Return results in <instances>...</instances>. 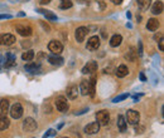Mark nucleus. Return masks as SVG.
<instances>
[{"mask_svg": "<svg viewBox=\"0 0 164 138\" xmlns=\"http://www.w3.org/2000/svg\"><path fill=\"white\" fill-rule=\"evenodd\" d=\"M121 41H122V36H121L120 34H115V35L110 39V45H111L113 48H116V47H119V45L121 44Z\"/></svg>", "mask_w": 164, "mask_h": 138, "instance_id": "22", "label": "nucleus"}, {"mask_svg": "<svg viewBox=\"0 0 164 138\" xmlns=\"http://www.w3.org/2000/svg\"><path fill=\"white\" fill-rule=\"evenodd\" d=\"M152 13L154 14V15H159V14H162L163 13V2H160V0L155 2L152 6Z\"/></svg>", "mask_w": 164, "mask_h": 138, "instance_id": "19", "label": "nucleus"}, {"mask_svg": "<svg viewBox=\"0 0 164 138\" xmlns=\"http://www.w3.org/2000/svg\"><path fill=\"white\" fill-rule=\"evenodd\" d=\"M97 71V63L96 62H87V64L82 68V73L84 74H92L93 72H96Z\"/></svg>", "mask_w": 164, "mask_h": 138, "instance_id": "11", "label": "nucleus"}, {"mask_svg": "<svg viewBox=\"0 0 164 138\" xmlns=\"http://www.w3.org/2000/svg\"><path fill=\"white\" fill-rule=\"evenodd\" d=\"M56 108L59 110V112H67L70 105H68V102L64 97H58L56 99Z\"/></svg>", "mask_w": 164, "mask_h": 138, "instance_id": "8", "label": "nucleus"}, {"mask_svg": "<svg viewBox=\"0 0 164 138\" xmlns=\"http://www.w3.org/2000/svg\"><path fill=\"white\" fill-rule=\"evenodd\" d=\"M136 57H138V52L135 50V48H130L129 52L125 54V58L129 60V62H135L136 60Z\"/></svg>", "mask_w": 164, "mask_h": 138, "instance_id": "21", "label": "nucleus"}, {"mask_svg": "<svg viewBox=\"0 0 164 138\" xmlns=\"http://www.w3.org/2000/svg\"><path fill=\"white\" fill-rule=\"evenodd\" d=\"M78 95V88L77 86H70L67 88V97L70 99H76Z\"/></svg>", "mask_w": 164, "mask_h": 138, "instance_id": "17", "label": "nucleus"}, {"mask_svg": "<svg viewBox=\"0 0 164 138\" xmlns=\"http://www.w3.org/2000/svg\"><path fill=\"white\" fill-rule=\"evenodd\" d=\"M48 49L56 55H59L62 52H63V45L61 41L58 40H51L49 44H48Z\"/></svg>", "mask_w": 164, "mask_h": 138, "instance_id": "3", "label": "nucleus"}, {"mask_svg": "<svg viewBox=\"0 0 164 138\" xmlns=\"http://www.w3.org/2000/svg\"><path fill=\"white\" fill-rule=\"evenodd\" d=\"M126 117H128V122H129L130 124H133V126L138 124L139 121H140V114H139V112H138V110H134V109L128 110Z\"/></svg>", "mask_w": 164, "mask_h": 138, "instance_id": "6", "label": "nucleus"}, {"mask_svg": "<svg viewBox=\"0 0 164 138\" xmlns=\"http://www.w3.org/2000/svg\"><path fill=\"white\" fill-rule=\"evenodd\" d=\"M136 4L141 10H148V8L152 4V0H136Z\"/></svg>", "mask_w": 164, "mask_h": 138, "instance_id": "24", "label": "nucleus"}, {"mask_svg": "<svg viewBox=\"0 0 164 138\" xmlns=\"http://www.w3.org/2000/svg\"><path fill=\"white\" fill-rule=\"evenodd\" d=\"M22 45H23V47H31V43H25V41H23Z\"/></svg>", "mask_w": 164, "mask_h": 138, "instance_id": "40", "label": "nucleus"}, {"mask_svg": "<svg viewBox=\"0 0 164 138\" xmlns=\"http://www.w3.org/2000/svg\"><path fill=\"white\" fill-rule=\"evenodd\" d=\"M15 29H17L18 34H19V35H22V36H31V35H32V33H33V30H32V28H31V26L22 25V24L17 25Z\"/></svg>", "mask_w": 164, "mask_h": 138, "instance_id": "10", "label": "nucleus"}, {"mask_svg": "<svg viewBox=\"0 0 164 138\" xmlns=\"http://www.w3.org/2000/svg\"><path fill=\"white\" fill-rule=\"evenodd\" d=\"M72 5H73V3L71 0H61V3H59L61 9H70V8H72Z\"/></svg>", "mask_w": 164, "mask_h": 138, "instance_id": "29", "label": "nucleus"}, {"mask_svg": "<svg viewBox=\"0 0 164 138\" xmlns=\"http://www.w3.org/2000/svg\"><path fill=\"white\" fill-rule=\"evenodd\" d=\"M52 2V0H40V4L42 5H46V4H49Z\"/></svg>", "mask_w": 164, "mask_h": 138, "instance_id": "36", "label": "nucleus"}, {"mask_svg": "<svg viewBox=\"0 0 164 138\" xmlns=\"http://www.w3.org/2000/svg\"><path fill=\"white\" fill-rule=\"evenodd\" d=\"M158 41H159V49H160V50H164V39H163V36H162Z\"/></svg>", "mask_w": 164, "mask_h": 138, "instance_id": "33", "label": "nucleus"}, {"mask_svg": "<svg viewBox=\"0 0 164 138\" xmlns=\"http://www.w3.org/2000/svg\"><path fill=\"white\" fill-rule=\"evenodd\" d=\"M128 73H129V69H128V67L126 65H124V64H121L117 69H116V77H119V78H124V77H126L128 75Z\"/></svg>", "mask_w": 164, "mask_h": 138, "instance_id": "20", "label": "nucleus"}, {"mask_svg": "<svg viewBox=\"0 0 164 138\" xmlns=\"http://www.w3.org/2000/svg\"><path fill=\"white\" fill-rule=\"evenodd\" d=\"M0 109H2V112H8L9 109V101L8 99H2L0 101Z\"/></svg>", "mask_w": 164, "mask_h": 138, "instance_id": "30", "label": "nucleus"}, {"mask_svg": "<svg viewBox=\"0 0 164 138\" xmlns=\"http://www.w3.org/2000/svg\"><path fill=\"white\" fill-rule=\"evenodd\" d=\"M15 43V36L13 35V34H3V35H0V44L2 45H13Z\"/></svg>", "mask_w": 164, "mask_h": 138, "instance_id": "9", "label": "nucleus"}, {"mask_svg": "<svg viewBox=\"0 0 164 138\" xmlns=\"http://www.w3.org/2000/svg\"><path fill=\"white\" fill-rule=\"evenodd\" d=\"M96 119L100 126H107L109 121H110V114H109L107 110H100L96 113Z\"/></svg>", "mask_w": 164, "mask_h": 138, "instance_id": "1", "label": "nucleus"}, {"mask_svg": "<svg viewBox=\"0 0 164 138\" xmlns=\"http://www.w3.org/2000/svg\"><path fill=\"white\" fill-rule=\"evenodd\" d=\"M33 58H34V52L33 50H27L22 54V59L25 60V62H31Z\"/></svg>", "mask_w": 164, "mask_h": 138, "instance_id": "28", "label": "nucleus"}, {"mask_svg": "<svg viewBox=\"0 0 164 138\" xmlns=\"http://www.w3.org/2000/svg\"><path fill=\"white\" fill-rule=\"evenodd\" d=\"M126 98H129V93H125V94L117 95L116 98H114V99H113V102H114V103H119V102H121V101H125Z\"/></svg>", "mask_w": 164, "mask_h": 138, "instance_id": "31", "label": "nucleus"}, {"mask_svg": "<svg viewBox=\"0 0 164 138\" xmlns=\"http://www.w3.org/2000/svg\"><path fill=\"white\" fill-rule=\"evenodd\" d=\"M80 90L82 95H87L88 94V80H82L81 86H80Z\"/></svg>", "mask_w": 164, "mask_h": 138, "instance_id": "27", "label": "nucleus"}, {"mask_svg": "<svg viewBox=\"0 0 164 138\" xmlns=\"http://www.w3.org/2000/svg\"><path fill=\"white\" fill-rule=\"evenodd\" d=\"M48 62L52 64V65H57V67H59V65H62L63 64V58H61L59 55H51V57H48Z\"/></svg>", "mask_w": 164, "mask_h": 138, "instance_id": "18", "label": "nucleus"}, {"mask_svg": "<svg viewBox=\"0 0 164 138\" xmlns=\"http://www.w3.org/2000/svg\"><path fill=\"white\" fill-rule=\"evenodd\" d=\"M9 119L6 117V112H0V131H4L9 127Z\"/></svg>", "mask_w": 164, "mask_h": 138, "instance_id": "15", "label": "nucleus"}, {"mask_svg": "<svg viewBox=\"0 0 164 138\" xmlns=\"http://www.w3.org/2000/svg\"><path fill=\"white\" fill-rule=\"evenodd\" d=\"M3 63H4V67H5V68H11V67H14V65L17 64V58H15V55L13 54V53H8L6 57H5V60H4Z\"/></svg>", "mask_w": 164, "mask_h": 138, "instance_id": "12", "label": "nucleus"}, {"mask_svg": "<svg viewBox=\"0 0 164 138\" xmlns=\"http://www.w3.org/2000/svg\"><path fill=\"white\" fill-rule=\"evenodd\" d=\"M2 19H11L10 14H0V20Z\"/></svg>", "mask_w": 164, "mask_h": 138, "instance_id": "34", "label": "nucleus"}, {"mask_svg": "<svg viewBox=\"0 0 164 138\" xmlns=\"http://www.w3.org/2000/svg\"><path fill=\"white\" fill-rule=\"evenodd\" d=\"M23 129L24 132H34L37 129V122L33 118H27L23 122Z\"/></svg>", "mask_w": 164, "mask_h": 138, "instance_id": "7", "label": "nucleus"}, {"mask_svg": "<svg viewBox=\"0 0 164 138\" xmlns=\"http://www.w3.org/2000/svg\"><path fill=\"white\" fill-rule=\"evenodd\" d=\"M10 116L14 118V119H19L23 116V107L20 103H15L13 104L10 108Z\"/></svg>", "mask_w": 164, "mask_h": 138, "instance_id": "5", "label": "nucleus"}, {"mask_svg": "<svg viewBox=\"0 0 164 138\" xmlns=\"http://www.w3.org/2000/svg\"><path fill=\"white\" fill-rule=\"evenodd\" d=\"M40 14H43V15L48 19V20H57V15L54 14L53 11H49V10H44V9H40L38 10Z\"/></svg>", "mask_w": 164, "mask_h": 138, "instance_id": "23", "label": "nucleus"}, {"mask_svg": "<svg viewBox=\"0 0 164 138\" xmlns=\"http://www.w3.org/2000/svg\"><path fill=\"white\" fill-rule=\"evenodd\" d=\"M24 69L27 72H29V73H39L40 64L39 63H28V64H25Z\"/></svg>", "mask_w": 164, "mask_h": 138, "instance_id": "16", "label": "nucleus"}, {"mask_svg": "<svg viewBox=\"0 0 164 138\" xmlns=\"http://www.w3.org/2000/svg\"><path fill=\"white\" fill-rule=\"evenodd\" d=\"M100 44H101V41H100V38L97 35H93L91 36L88 40H87V45L86 48L88 50H97L100 48Z\"/></svg>", "mask_w": 164, "mask_h": 138, "instance_id": "4", "label": "nucleus"}, {"mask_svg": "<svg viewBox=\"0 0 164 138\" xmlns=\"http://www.w3.org/2000/svg\"><path fill=\"white\" fill-rule=\"evenodd\" d=\"M140 80H141V82H145V80H146V77L144 75V73H140Z\"/></svg>", "mask_w": 164, "mask_h": 138, "instance_id": "39", "label": "nucleus"}, {"mask_svg": "<svg viewBox=\"0 0 164 138\" xmlns=\"http://www.w3.org/2000/svg\"><path fill=\"white\" fill-rule=\"evenodd\" d=\"M139 55H140V57L143 55V44H141V41H139Z\"/></svg>", "mask_w": 164, "mask_h": 138, "instance_id": "35", "label": "nucleus"}, {"mask_svg": "<svg viewBox=\"0 0 164 138\" xmlns=\"http://www.w3.org/2000/svg\"><path fill=\"white\" fill-rule=\"evenodd\" d=\"M20 3H27V2H29V0H19Z\"/></svg>", "mask_w": 164, "mask_h": 138, "instance_id": "42", "label": "nucleus"}, {"mask_svg": "<svg viewBox=\"0 0 164 138\" xmlns=\"http://www.w3.org/2000/svg\"><path fill=\"white\" fill-rule=\"evenodd\" d=\"M159 20L155 19V18H152V19H149L148 23H146V29L149 32H155L158 30V28H159Z\"/></svg>", "mask_w": 164, "mask_h": 138, "instance_id": "14", "label": "nucleus"}, {"mask_svg": "<svg viewBox=\"0 0 164 138\" xmlns=\"http://www.w3.org/2000/svg\"><path fill=\"white\" fill-rule=\"evenodd\" d=\"M117 126H119L120 132H125L126 131V122H125L124 116H119V118H117Z\"/></svg>", "mask_w": 164, "mask_h": 138, "instance_id": "25", "label": "nucleus"}, {"mask_svg": "<svg viewBox=\"0 0 164 138\" xmlns=\"http://www.w3.org/2000/svg\"><path fill=\"white\" fill-rule=\"evenodd\" d=\"M162 36H163V34H162V33H159V34H155V35H154V40H159Z\"/></svg>", "mask_w": 164, "mask_h": 138, "instance_id": "37", "label": "nucleus"}, {"mask_svg": "<svg viewBox=\"0 0 164 138\" xmlns=\"http://www.w3.org/2000/svg\"><path fill=\"white\" fill-rule=\"evenodd\" d=\"M2 64H3V57L0 55V69H2Z\"/></svg>", "mask_w": 164, "mask_h": 138, "instance_id": "41", "label": "nucleus"}, {"mask_svg": "<svg viewBox=\"0 0 164 138\" xmlns=\"http://www.w3.org/2000/svg\"><path fill=\"white\" fill-rule=\"evenodd\" d=\"M54 134H56V132H54L53 129H49V131H47V133H44V134H43V138H48V137L54 136Z\"/></svg>", "mask_w": 164, "mask_h": 138, "instance_id": "32", "label": "nucleus"}, {"mask_svg": "<svg viewBox=\"0 0 164 138\" xmlns=\"http://www.w3.org/2000/svg\"><path fill=\"white\" fill-rule=\"evenodd\" d=\"M63 138H68V137H63Z\"/></svg>", "mask_w": 164, "mask_h": 138, "instance_id": "43", "label": "nucleus"}, {"mask_svg": "<svg viewBox=\"0 0 164 138\" xmlns=\"http://www.w3.org/2000/svg\"><path fill=\"white\" fill-rule=\"evenodd\" d=\"M88 33H90L88 28H86V26H80V28H77L76 32H75V38H76V40L78 41V43H82V41L85 40V38L87 36Z\"/></svg>", "mask_w": 164, "mask_h": 138, "instance_id": "2", "label": "nucleus"}, {"mask_svg": "<svg viewBox=\"0 0 164 138\" xmlns=\"http://www.w3.org/2000/svg\"><path fill=\"white\" fill-rule=\"evenodd\" d=\"M111 2L115 4V5H120L122 3V0H111Z\"/></svg>", "mask_w": 164, "mask_h": 138, "instance_id": "38", "label": "nucleus"}, {"mask_svg": "<svg viewBox=\"0 0 164 138\" xmlns=\"http://www.w3.org/2000/svg\"><path fill=\"white\" fill-rule=\"evenodd\" d=\"M95 84H96V78L92 77L88 80V94L91 97H95Z\"/></svg>", "mask_w": 164, "mask_h": 138, "instance_id": "26", "label": "nucleus"}, {"mask_svg": "<svg viewBox=\"0 0 164 138\" xmlns=\"http://www.w3.org/2000/svg\"><path fill=\"white\" fill-rule=\"evenodd\" d=\"M100 129V124L97 122H92L90 124H87V126L85 127V133L87 134H95V133H97Z\"/></svg>", "mask_w": 164, "mask_h": 138, "instance_id": "13", "label": "nucleus"}]
</instances>
